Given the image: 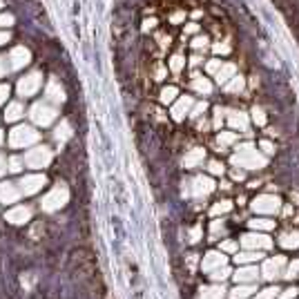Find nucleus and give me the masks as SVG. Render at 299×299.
<instances>
[{"instance_id":"30","label":"nucleus","mask_w":299,"mask_h":299,"mask_svg":"<svg viewBox=\"0 0 299 299\" xmlns=\"http://www.w3.org/2000/svg\"><path fill=\"white\" fill-rule=\"evenodd\" d=\"M295 295H297L295 288H288V290H284V292H282V299H292Z\"/></svg>"},{"instance_id":"14","label":"nucleus","mask_w":299,"mask_h":299,"mask_svg":"<svg viewBox=\"0 0 299 299\" xmlns=\"http://www.w3.org/2000/svg\"><path fill=\"white\" fill-rule=\"evenodd\" d=\"M42 183H45V176H32V179L22 181V190H25L27 194H32V192H36Z\"/></svg>"},{"instance_id":"11","label":"nucleus","mask_w":299,"mask_h":299,"mask_svg":"<svg viewBox=\"0 0 299 299\" xmlns=\"http://www.w3.org/2000/svg\"><path fill=\"white\" fill-rule=\"evenodd\" d=\"M279 244H282L284 248H292V250L299 248V230H295V232H284Z\"/></svg>"},{"instance_id":"2","label":"nucleus","mask_w":299,"mask_h":299,"mask_svg":"<svg viewBox=\"0 0 299 299\" xmlns=\"http://www.w3.org/2000/svg\"><path fill=\"white\" fill-rule=\"evenodd\" d=\"M252 208L254 212H262V214H274V212H279V199L277 196L264 194L252 201Z\"/></svg>"},{"instance_id":"22","label":"nucleus","mask_w":299,"mask_h":299,"mask_svg":"<svg viewBox=\"0 0 299 299\" xmlns=\"http://www.w3.org/2000/svg\"><path fill=\"white\" fill-rule=\"evenodd\" d=\"M230 208H232V206H230V201H219V204L212 208V214H226Z\"/></svg>"},{"instance_id":"7","label":"nucleus","mask_w":299,"mask_h":299,"mask_svg":"<svg viewBox=\"0 0 299 299\" xmlns=\"http://www.w3.org/2000/svg\"><path fill=\"white\" fill-rule=\"evenodd\" d=\"M65 199H67V192H65V190L60 192V188H58V190H56V192H52V194L45 199V204H42V208H45V210H56V208H60V206L65 204Z\"/></svg>"},{"instance_id":"15","label":"nucleus","mask_w":299,"mask_h":299,"mask_svg":"<svg viewBox=\"0 0 299 299\" xmlns=\"http://www.w3.org/2000/svg\"><path fill=\"white\" fill-rule=\"evenodd\" d=\"M237 264H250V262H257V259H262V252L259 250H250V252H241L237 254Z\"/></svg>"},{"instance_id":"16","label":"nucleus","mask_w":299,"mask_h":299,"mask_svg":"<svg viewBox=\"0 0 299 299\" xmlns=\"http://www.w3.org/2000/svg\"><path fill=\"white\" fill-rule=\"evenodd\" d=\"M0 199H4V201H9V204H12V201L18 199V192L14 190L12 186H7V183H4V186H0Z\"/></svg>"},{"instance_id":"19","label":"nucleus","mask_w":299,"mask_h":299,"mask_svg":"<svg viewBox=\"0 0 299 299\" xmlns=\"http://www.w3.org/2000/svg\"><path fill=\"white\" fill-rule=\"evenodd\" d=\"M210 277L214 279V282H224V279H228V277H230V268H228V266H221V268L212 270Z\"/></svg>"},{"instance_id":"31","label":"nucleus","mask_w":299,"mask_h":299,"mask_svg":"<svg viewBox=\"0 0 299 299\" xmlns=\"http://www.w3.org/2000/svg\"><path fill=\"white\" fill-rule=\"evenodd\" d=\"M262 148H264V152H266V154H272V152H274L272 143H268V141H264V143H262Z\"/></svg>"},{"instance_id":"10","label":"nucleus","mask_w":299,"mask_h":299,"mask_svg":"<svg viewBox=\"0 0 299 299\" xmlns=\"http://www.w3.org/2000/svg\"><path fill=\"white\" fill-rule=\"evenodd\" d=\"M210 190H212V181H210V179H206V176H199V179H194V188H192V192H194L196 196L208 194Z\"/></svg>"},{"instance_id":"26","label":"nucleus","mask_w":299,"mask_h":299,"mask_svg":"<svg viewBox=\"0 0 299 299\" xmlns=\"http://www.w3.org/2000/svg\"><path fill=\"white\" fill-rule=\"evenodd\" d=\"M234 250H237L234 241H224V244H221V252H234Z\"/></svg>"},{"instance_id":"4","label":"nucleus","mask_w":299,"mask_h":299,"mask_svg":"<svg viewBox=\"0 0 299 299\" xmlns=\"http://www.w3.org/2000/svg\"><path fill=\"white\" fill-rule=\"evenodd\" d=\"M262 274L266 279H277V277H282L284 274V257H274V259H268L266 264H264V268H262Z\"/></svg>"},{"instance_id":"25","label":"nucleus","mask_w":299,"mask_h":299,"mask_svg":"<svg viewBox=\"0 0 299 299\" xmlns=\"http://www.w3.org/2000/svg\"><path fill=\"white\" fill-rule=\"evenodd\" d=\"M297 274H299V262H292L290 266H288V270H286V274H284V277L292 279V277H297Z\"/></svg>"},{"instance_id":"6","label":"nucleus","mask_w":299,"mask_h":299,"mask_svg":"<svg viewBox=\"0 0 299 299\" xmlns=\"http://www.w3.org/2000/svg\"><path fill=\"white\" fill-rule=\"evenodd\" d=\"M257 277H259V270L254 266H244L234 272L237 284H252V282H257Z\"/></svg>"},{"instance_id":"13","label":"nucleus","mask_w":299,"mask_h":299,"mask_svg":"<svg viewBox=\"0 0 299 299\" xmlns=\"http://www.w3.org/2000/svg\"><path fill=\"white\" fill-rule=\"evenodd\" d=\"M204 156H206L204 150L196 148V150H192V152L188 154L186 158H183V163H186V168H194V166H199V163L204 161Z\"/></svg>"},{"instance_id":"3","label":"nucleus","mask_w":299,"mask_h":299,"mask_svg":"<svg viewBox=\"0 0 299 299\" xmlns=\"http://www.w3.org/2000/svg\"><path fill=\"white\" fill-rule=\"evenodd\" d=\"M241 244H244V248H248V250H268L270 246H272V241H270L266 234L250 232L241 239Z\"/></svg>"},{"instance_id":"9","label":"nucleus","mask_w":299,"mask_h":299,"mask_svg":"<svg viewBox=\"0 0 299 299\" xmlns=\"http://www.w3.org/2000/svg\"><path fill=\"white\" fill-rule=\"evenodd\" d=\"M224 288L221 286H206V288H201V295L199 299H224Z\"/></svg>"},{"instance_id":"32","label":"nucleus","mask_w":299,"mask_h":299,"mask_svg":"<svg viewBox=\"0 0 299 299\" xmlns=\"http://www.w3.org/2000/svg\"><path fill=\"white\" fill-rule=\"evenodd\" d=\"M0 143H2V134H0Z\"/></svg>"},{"instance_id":"23","label":"nucleus","mask_w":299,"mask_h":299,"mask_svg":"<svg viewBox=\"0 0 299 299\" xmlns=\"http://www.w3.org/2000/svg\"><path fill=\"white\" fill-rule=\"evenodd\" d=\"M174 94H176L174 88H166L161 92V100L163 103H172V100H174Z\"/></svg>"},{"instance_id":"8","label":"nucleus","mask_w":299,"mask_h":299,"mask_svg":"<svg viewBox=\"0 0 299 299\" xmlns=\"http://www.w3.org/2000/svg\"><path fill=\"white\" fill-rule=\"evenodd\" d=\"M30 216H32L30 208H16V210L7 212V219L12 224H25V221H30Z\"/></svg>"},{"instance_id":"17","label":"nucleus","mask_w":299,"mask_h":299,"mask_svg":"<svg viewBox=\"0 0 299 299\" xmlns=\"http://www.w3.org/2000/svg\"><path fill=\"white\" fill-rule=\"evenodd\" d=\"M190 105H192V100H190V98H183L181 103L174 108V118H176V120H181L183 116H186L188 110H190Z\"/></svg>"},{"instance_id":"5","label":"nucleus","mask_w":299,"mask_h":299,"mask_svg":"<svg viewBox=\"0 0 299 299\" xmlns=\"http://www.w3.org/2000/svg\"><path fill=\"white\" fill-rule=\"evenodd\" d=\"M221 266H226L224 252H208L204 257V262H201V268H204L206 272H212V270H216V268H221Z\"/></svg>"},{"instance_id":"27","label":"nucleus","mask_w":299,"mask_h":299,"mask_svg":"<svg viewBox=\"0 0 299 299\" xmlns=\"http://www.w3.org/2000/svg\"><path fill=\"white\" fill-rule=\"evenodd\" d=\"M210 172L212 174H224V166H221L219 161H212L210 163Z\"/></svg>"},{"instance_id":"29","label":"nucleus","mask_w":299,"mask_h":299,"mask_svg":"<svg viewBox=\"0 0 299 299\" xmlns=\"http://www.w3.org/2000/svg\"><path fill=\"white\" fill-rule=\"evenodd\" d=\"M254 120H257L259 125L266 123V116H264V112H262V110H257V108H254Z\"/></svg>"},{"instance_id":"24","label":"nucleus","mask_w":299,"mask_h":299,"mask_svg":"<svg viewBox=\"0 0 299 299\" xmlns=\"http://www.w3.org/2000/svg\"><path fill=\"white\" fill-rule=\"evenodd\" d=\"M234 138H237V136H234V134H230V132H221L219 134V143H221V146H230Z\"/></svg>"},{"instance_id":"12","label":"nucleus","mask_w":299,"mask_h":299,"mask_svg":"<svg viewBox=\"0 0 299 299\" xmlns=\"http://www.w3.org/2000/svg\"><path fill=\"white\" fill-rule=\"evenodd\" d=\"M250 292H254V286H250V284H239V286L230 292V299H248Z\"/></svg>"},{"instance_id":"18","label":"nucleus","mask_w":299,"mask_h":299,"mask_svg":"<svg viewBox=\"0 0 299 299\" xmlns=\"http://www.w3.org/2000/svg\"><path fill=\"white\" fill-rule=\"evenodd\" d=\"M230 123H232L234 128H241V130L248 128V118H246L241 112H232V116H230Z\"/></svg>"},{"instance_id":"28","label":"nucleus","mask_w":299,"mask_h":299,"mask_svg":"<svg viewBox=\"0 0 299 299\" xmlns=\"http://www.w3.org/2000/svg\"><path fill=\"white\" fill-rule=\"evenodd\" d=\"M190 241H192V244H196V241H199L201 239V226H196V228L194 230H192V232H190Z\"/></svg>"},{"instance_id":"1","label":"nucleus","mask_w":299,"mask_h":299,"mask_svg":"<svg viewBox=\"0 0 299 299\" xmlns=\"http://www.w3.org/2000/svg\"><path fill=\"white\" fill-rule=\"evenodd\" d=\"M237 166L241 168H248V170H254V168H262L264 163H266V158L264 156H259L257 152H254L250 146H241L239 148V154H234V158H232Z\"/></svg>"},{"instance_id":"20","label":"nucleus","mask_w":299,"mask_h":299,"mask_svg":"<svg viewBox=\"0 0 299 299\" xmlns=\"http://www.w3.org/2000/svg\"><path fill=\"white\" fill-rule=\"evenodd\" d=\"M274 297H279V288L277 286H270L266 288V290H262L254 299H274Z\"/></svg>"},{"instance_id":"21","label":"nucleus","mask_w":299,"mask_h":299,"mask_svg":"<svg viewBox=\"0 0 299 299\" xmlns=\"http://www.w3.org/2000/svg\"><path fill=\"white\" fill-rule=\"evenodd\" d=\"M250 226H252L254 230H270L272 228V221H268V219H254V221H250Z\"/></svg>"}]
</instances>
